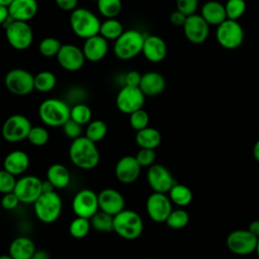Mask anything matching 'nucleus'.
I'll list each match as a JSON object with an SVG mask.
<instances>
[{"instance_id": "nucleus-7", "label": "nucleus", "mask_w": 259, "mask_h": 259, "mask_svg": "<svg viewBox=\"0 0 259 259\" xmlns=\"http://www.w3.org/2000/svg\"><path fill=\"white\" fill-rule=\"evenodd\" d=\"M215 38L227 50L238 49L244 40V29L238 20L227 18L217 26Z\"/></svg>"}, {"instance_id": "nucleus-33", "label": "nucleus", "mask_w": 259, "mask_h": 259, "mask_svg": "<svg viewBox=\"0 0 259 259\" xmlns=\"http://www.w3.org/2000/svg\"><path fill=\"white\" fill-rule=\"evenodd\" d=\"M57 84V78L51 71H40L34 76V89L39 92H50Z\"/></svg>"}, {"instance_id": "nucleus-19", "label": "nucleus", "mask_w": 259, "mask_h": 259, "mask_svg": "<svg viewBox=\"0 0 259 259\" xmlns=\"http://www.w3.org/2000/svg\"><path fill=\"white\" fill-rule=\"evenodd\" d=\"M141 165L138 163L136 157L134 156H123L121 157L114 168V174L117 180L123 184L134 183L140 176Z\"/></svg>"}, {"instance_id": "nucleus-27", "label": "nucleus", "mask_w": 259, "mask_h": 259, "mask_svg": "<svg viewBox=\"0 0 259 259\" xmlns=\"http://www.w3.org/2000/svg\"><path fill=\"white\" fill-rule=\"evenodd\" d=\"M203 19L209 25L218 26L227 19L225 5L215 0L206 1L201 7V14Z\"/></svg>"}, {"instance_id": "nucleus-49", "label": "nucleus", "mask_w": 259, "mask_h": 259, "mask_svg": "<svg viewBox=\"0 0 259 259\" xmlns=\"http://www.w3.org/2000/svg\"><path fill=\"white\" fill-rule=\"evenodd\" d=\"M186 18H187V16L184 13H182L181 11L177 10V9L175 11H173L169 16L170 22L174 26H180V27H182L184 25V23L186 21Z\"/></svg>"}, {"instance_id": "nucleus-32", "label": "nucleus", "mask_w": 259, "mask_h": 259, "mask_svg": "<svg viewBox=\"0 0 259 259\" xmlns=\"http://www.w3.org/2000/svg\"><path fill=\"white\" fill-rule=\"evenodd\" d=\"M91 227L101 233L113 232V215L108 214L102 210L97 211L90 220Z\"/></svg>"}, {"instance_id": "nucleus-31", "label": "nucleus", "mask_w": 259, "mask_h": 259, "mask_svg": "<svg viewBox=\"0 0 259 259\" xmlns=\"http://www.w3.org/2000/svg\"><path fill=\"white\" fill-rule=\"evenodd\" d=\"M168 193L170 200L178 206L188 205L192 200V192L184 184L175 183Z\"/></svg>"}, {"instance_id": "nucleus-58", "label": "nucleus", "mask_w": 259, "mask_h": 259, "mask_svg": "<svg viewBox=\"0 0 259 259\" xmlns=\"http://www.w3.org/2000/svg\"><path fill=\"white\" fill-rule=\"evenodd\" d=\"M255 252L257 253V256L259 258V238H258V241H257V245H256V248H255Z\"/></svg>"}, {"instance_id": "nucleus-43", "label": "nucleus", "mask_w": 259, "mask_h": 259, "mask_svg": "<svg viewBox=\"0 0 259 259\" xmlns=\"http://www.w3.org/2000/svg\"><path fill=\"white\" fill-rule=\"evenodd\" d=\"M16 184L15 176L5 169L0 170V193L5 194L12 192Z\"/></svg>"}, {"instance_id": "nucleus-11", "label": "nucleus", "mask_w": 259, "mask_h": 259, "mask_svg": "<svg viewBox=\"0 0 259 259\" xmlns=\"http://www.w3.org/2000/svg\"><path fill=\"white\" fill-rule=\"evenodd\" d=\"M145 94L139 87L124 85L117 93L115 104L117 109L125 114L143 108L145 103Z\"/></svg>"}, {"instance_id": "nucleus-14", "label": "nucleus", "mask_w": 259, "mask_h": 259, "mask_svg": "<svg viewBox=\"0 0 259 259\" xmlns=\"http://www.w3.org/2000/svg\"><path fill=\"white\" fill-rule=\"evenodd\" d=\"M258 238L248 229L235 230L227 237V247L237 255H248L255 251Z\"/></svg>"}, {"instance_id": "nucleus-17", "label": "nucleus", "mask_w": 259, "mask_h": 259, "mask_svg": "<svg viewBox=\"0 0 259 259\" xmlns=\"http://www.w3.org/2000/svg\"><path fill=\"white\" fill-rule=\"evenodd\" d=\"M182 28L187 40L193 45L204 42L209 33V24L200 14L196 13L187 16Z\"/></svg>"}, {"instance_id": "nucleus-38", "label": "nucleus", "mask_w": 259, "mask_h": 259, "mask_svg": "<svg viewBox=\"0 0 259 259\" xmlns=\"http://www.w3.org/2000/svg\"><path fill=\"white\" fill-rule=\"evenodd\" d=\"M61 47H62V44L58 38L49 36L40 40L38 45V51L41 56L46 58H51L58 55Z\"/></svg>"}, {"instance_id": "nucleus-1", "label": "nucleus", "mask_w": 259, "mask_h": 259, "mask_svg": "<svg viewBox=\"0 0 259 259\" xmlns=\"http://www.w3.org/2000/svg\"><path fill=\"white\" fill-rule=\"evenodd\" d=\"M71 162L83 170L94 169L100 160L99 151L94 142L85 136L74 139L69 148Z\"/></svg>"}, {"instance_id": "nucleus-9", "label": "nucleus", "mask_w": 259, "mask_h": 259, "mask_svg": "<svg viewBox=\"0 0 259 259\" xmlns=\"http://www.w3.org/2000/svg\"><path fill=\"white\" fill-rule=\"evenodd\" d=\"M4 84L12 94L24 96L34 90V76L27 70L15 68L6 73Z\"/></svg>"}, {"instance_id": "nucleus-18", "label": "nucleus", "mask_w": 259, "mask_h": 259, "mask_svg": "<svg viewBox=\"0 0 259 259\" xmlns=\"http://www.w3.org/2000/svg\"><path fill=\"white\" fill-rule=\"evenodd\" d=\"M56 58L59 65L64 70L70 72L80 70L84 66L86 60L82 49L71 44L62 45Z\"/></svg>"}, {"instance_id": "nucleus-56", "label": "nucleus", "mask_w": 259, "mask_h": 259, "mask_svg": "<svg viewBox=\"0 0 259 259\" xmlns=\"http://www.w3.org/2000/svg\"><path fill=\"white\" fill-rule=\"evenodd\" d=\"M13 0H0V4L4 5V6H9V4L12 2Z\"/></svg>"}, {"instance_id": "nucleus-34", "label": "nucleus", "mask_w": 259, "mask_h": 259, "mask_svg": "<svg viewBox=\"0 0 259 259\" xmlns=\"http://www.w3.org/2000/svg\"><path fill=\"white\" fill-rule=\"evenodd\" d=\"M107 134V125L101 119H94L90 121L86 127L85 137L90 141L97 143L101 141Z\"/></svg>"}, {"instance_id": "nucleus-26", "label": "nucleus", "mask_w": 259, "mask_h": 259, "mask_svg": "<svg viewBox=\"0 0 259 259\" xmlns=\"http://www.w3.org/2000/svg\"><path fill=\"white\" fill-rule=\"evenodd\" d=\"M35 250V245L30 238L17 237L10 243L8 254L13 259H31Z\"/></svg>"}, {"instance_id": "nucleus-41", "label": "nucleus", "mask_w": 259, "mask_h": 259, "mask_svg": "<svg viewBox=\"0 0 259 259\" xmlns=\"http://www.w3.org/2000/svg\"><path fill=\"white\" fill-rule=\"evenodd\" d=\"M49 138V133L44 126H31L26 139L31 145L41 147L48 143Z\"/></svg>"}, {"instance_id": "nucleus-42", "label": "nucleus", "mask_w": 259, "mask_h": 259, "mask_svg": "<svg viewBox=\"0 0 259 259\" xmlns=\"http://www.w3.org/2000/svg\"><path fill=\"white\" fill-rule=\"evenodd\" d=\"M149 114L143 108L138 109L130 114V125L137 132L149 126Z\"/></svg>"}, {"instance_id": "nucleus-8", "label": "nucleus", "mask_w": 259, "mask_h": 259, "mask_svg": "<svg viewBox=\"0 0 259 259\" xmlns=\"http://www.w3.org/2000/svg\"><path fill=\"white\" fill-rule=\"evenodd\" d=\"M5 36L8 44L17 51L28 49L33 39V33L30 25L26 21L12 19L5 26Z\"/></svg>"}, {"instance_id": "nucleus-20", "label": "nucleus", "mask_w": 259, "mask_h": 259, "mask_svg": "<svg viewBox=\"0 0 259 259\" xmlns=\"http://www.w3.org/2000/svg\"><path fill=\"white\" fill-rule=\"evenodd\" d=\"M98 204L100 210L115 215L124 209L125 201L122 194L113 188H105L98 193Z\"/></svg>"}, {"instance_id": "nucleus-10", "label": "nucleus", "mask_w": 259, "mask_h": 259, "mask_svg": "<svg viewBox=\"0 0 259 259\" xmlns=\"http://www.w3.org/2000/svg\"><path fill=\"white\" fill-rule=\"evenodd\" d=\"M31 126L30 120L25 115L12 114L4 121L1 134L5 141L17 143L27 138Z\"/></svg>"}, {"instance_id": "nucleus-50", "label": "nucleus", "mask_w": 259, "mask_h": 259, "mask_svg": "<svg viewBox=\"0 0 259 259\" xmlns=\"http://www.w3.org/2000/svg\"><path fill=\"white\" fill-rule=\"evenodd\" d=\"M57 6L64 11H73L77 8L78 0H55Z\"/></svg>"}, {"instance_id": "nucleus-25", "label": "nucleus", "mask_w": 259, "mask_h": 259, "mask_svg": "<svg viewBox=\"0 0 259 259\" xmlns=\"http://www.w3.org/2000/svg\"><path fill=\"white\" fill-rule=\"evenodd\" d=\"M29 166L28 155L20 150H15L8 153L3 161V169L13 174L14 176L24 173Z\"/></svg>"}, {"instance_id": "nucleus-59", "label": "nucleus", "mask_w": 259, "mask_h": 259, "mask_svg": "<svg viewBox=\"0 0 259 259\" xmlns=\"http://www.w3.org/2000/svg\"><path fill=\"white\" fill-rule=\"evenodd\" d=\"M146 259H156V258H146Z\"/></svg>"}, {"instance_id": "nucleus-46", "label": "nucleus", "mask_w": 259, "mask_h": 259, "mask_svg": "<svg viewBox=\"0 0 259 259\" xmlns=\"http://www.w3.org/2000/svg\"><path fill=\"white\" fill-rule=\"evenodd\" d=\"M176 8L186 16L192 15L198 8V0H176Z\"/></svg>"}, {"instance_id": "nucleus-30", "label": "nucleus", "mask_w": 259, "mask_h": 259, "mask_svg": "<svg viewBox=\"0 0 259 259\" xmlns=\"http://www.w3.org/2000/svg\"><path fill=\"white\" fill-rule=\"evenodd\" d=\"M123 26L116 18H106L100 24L99 34L107 40H115L123 32Z\"/></svg>"}, {"instance_id": "nucleus-3", "label": "nucleus", "mask_w": 259, "mask_h": 259, "mask_svg": "<svg viewBox=\"0 0 259 259\" xmlns=\"http://www.w3.org/2000/svg\"><path fill=\"white\" fill-rule=\"evenodd\" d=\"M146 34L137 29L124 30L119 37L114 40L113 53L115 57L122 61H128L142 53Z\"/></svg>"}, {"instance_id": "nucleus-47", "label": "nucleus", "mask_w": 259, "mask_h": 259, "mask_svg": "<svg viewBox=\"0 0 259 259\" xmlns=\"http://www.w3.org/2000/svg\"><path fill=\"white\" fill-rule=\"evenodd\" d=\"M19 202H20V200L18 199L17 195L13 191L3 194L2 198H1V206L7 210L15 209L18 206Z\"/></svg>"}, {"instance_id": "nucleus-52", "label": "nucleus", "mask_w": 259, "mask_h": 259, "mask_svg": "<svg viewBox=\"0 0 259 259\" xmlns=\"http://www.w3.org/2000/svg\"><path fill=\"white\" fill-rule=\"evenodd\" d=\"M248 230L254 235L256 236L257 238H259V220H256V221H253L250 223L249 227H248Z\"/></svg>"}, {"instance_id": "nucleus-4", "label": "nucleus", "mask_w": 259, "mask_h": 259, "mask_svg": "<svg viewBox=\"0 0 259 259\" xmlns=\"http://www.w3.org/2000/svg\"><path fill=\"white\" fill-rule=\"evenodd\" d=\"M99 18L89 9L80 7L76 8L71 12L70 15V25L73 32L81 37L88 38L93 35L99 34L100 29Z\"/></svg>"}, {"instance_id": "nucleus-16", "label": "nucleus", "mask_w": 259, "mask_h": 259, "mask_svg": "<svg viewBox=\"0 0 259 259\" xmlns=\"http://www.w3.org/2000/svg\"><path fill=\"white\" fill-rule=\"evenodd\" d=\"M148 215L156 223L166 222L172 211V201L166 193L153 192L146 201Z\"/></svg>"}, {"instance_id": "nucleus-22", "label": "nucleus", "mask_w": 259, "mask_h": 259, "mask_svg": "<svg viewBox=\"0 0 259 259\" xmlns=\"http://www.w3.org/2000/svg\"><path fill=\"white\" fill-rule=\"evenodd\" d=\"M82 51L87 61L99 62L108 52V40L100 34L93 35L85 39Z\"/></svg>"}, {"instance_id": "nucleus-40", "label": "nucleus", "mask_w": 259, "mask_h": 259, "mask_svg": "<svg viewBox=\"0 0 259 259\" xmlns=\"http://www.w3.org/2000/svg\"><path fill=\"white\" fill-rule=\"evenodd\" d=\"M246 8L247 4L245 0H227L225 4L227 18L238 20L244 15Z\"/></svg>"}, {"instance_id": "nucleus-45", "label": "nucleus", "mask_w": 259, "mask_h": 259, "mask_svg": "<svg viewBox=\"0 0 259 259\" xmlns=\"http://www.w3.org/2000/svg\"><path fill=\"white\" fill-rule=\"evenodd\" d=\"M63 131H64V134H65L66 137L74 140V139H77V138L81 137L82 125L70 118L63 125Z\"/></svg>"}, {"instance_id": "nucleus-39", "label": "nucleus", "mask_w": 259, "mask_h": 259, "mask_svg": "<svg viewBox=\"0 0 259 259\" xmlns=\"http://www.w3.org/2000/svg\"><path fill=\"white\" fill-rule=\"evenodd\" d=\"M189 222V215L186 210L178 208V209H172L169 217L166 220V224L171 229H182L184 228Z\"/></svg>"}, {"instance_id": "nucleus-28", "label": "nucleus", "mask_w": 259, "mask_h": 259, "mask_svg": "<svg viewBox=\"0 0 259 259\" xmlns=\"http://www.w3.org/2000/svg\"><path fill=\"white\" fill-rule=\"evenodd\" d=\"M47 180L54 186V188L63 189L70 183V172L63 164H52L47 170Z\"/></svg>"}, {"instance_id": "nucleus-53", "label": "nucleus", "mask_w": 259, "mask_h": 259, "mask_svg": "<svg viewBox=\"0 0 259 259\" xmlns=\"http://www.w3.org/2000/svg\"><path fill=\"white\" fill-rule=\"evenodd\" d=\"M31 259H51L50 255L45 250H35Z\"/></svg>"}, {"instance_id": "nucleus-29", "label": "nucleus", "mask_w": 259, "mask_h": 259, "mask_svg": "<svg viewBox=\"0 0 259 259\" xmlns=\"http://www.w3.org/2000/svg\"><path fill=\"white\" fill-rule=\"evenodd\" d=\"M136 143L140 148L143 149H156L161 144V134L154 127L147 126L136 134Z\"/></svg>"}, {"instance_id": "nucleus-51", "label": "nucleus", "mask_w": 259, "mask_h": 259, "mask_svg": "<svg viewBox=\"0 0 259 259\" xmlns=\"http://www.w3.org/2000/svg\"><path fill=\"white\" fill-rule=\"evenodd\" d=\"M10 18L8 6H4L0 4V25H4L5 22Z\"/></svg>"}, {"instance_id": "nucleus-12", "label": "nucleus", "mask_w": 259, "mask_h": 259, "mask_svg": "<svg viewBox=\"0 0 259 259\" xmlns=\"http://www.w3.org/2000/svg\"><path fill=\"white\" fill-rule=\"evenodd\" d=\"M98 208V194L91 189H81L73 197L72 209L76 217L91 219Z\"/></svg>"}, {"instance_id": "nucleus-57", "label": "nucleus", "mask_w": 259, "mask_h": 259, "mask_svg": "<svg viewBox=\"0 0 259 259\" xmlns=\"http://www.w3.org/2000/svg\"><path fill=\"white\" fill-rule=\"evenodd\" d=\"M0 259H13L9 254H4V255H0Z\"/></svg>"}, {"instance_id": "nucleus-24", "label": "nucleus", "mask_w": 259, "mask_h": 259, "mask_svg": "<svg viewBox=\"0 0 259 259\" xmlns=\"http://www.w3.org/2000/svg\"><path fill=\"white\" fill-rule=\"evenodd\" d=\"M166 87L164 76L156 71H149L142 75L139 88L145 96H157L161 94Z\"/></svg>"}, {"instance_id": "nucleus-35", "label": "nucleus", "mask_w": 259, "mask_h": 259, "mask_svg": "<svg viewBox=\"0 0 259 259\" xmlns=\"http://www.w3.org/2000/svg\"><path fill=\"white\" fill-rule=\"evenodd\" d=\"M91 223L87 218L76 217L69 226V233L75 239H82L86 237L90 231Z\"/></svg>"}, {"instance_id": "nucleus-2", "label": "nucleus", "mask_w": 259, "mask_h": 259, "mask_svg": "<svg viewBox=\"0 0 259 259\" xmlns=\"http://www.w3.org/2000/svg\"><path fill=\"white\" fill-rule=\"evenodd\" d=\"M71 107L67 102L58 98L45 99L38 106L40 120L49 126H63L70 119Z\"/></svg>"}, {"instance_id": "nucleus-54", "label": "nucleus", "mask_w": 259, "mask_h": 259, "mask_svg": "<svg viewBox=\"0 0 259 259\" xmlns=\"http://www.w3.org/2000/svg\"><path fill=\"white\" fill-rule=\"evenodd\" d=\"M253 156L257 162H259V139L256 141L253 147Z\"/></svg>"}, {"instance_id": "nucleus-44", "label": "nucleus", "mask_w": 259, "mask_h": 259, "mask_svg": "<svg viewBox=\"0 0 259 259\" xmlns=\"http://www.w3.org/2000/svg\"><path fill=\"white\" fill-rule=\"evenodd\" d=\"M138 163L141 165V167H150L154 164L156 159V153L154 149H143L137 153L135 156Z\"/></svg>"}, {"instance_id": "nucleus-5", "label": "nucleus", "mask_w": 259, "mask_h": 259, "mask_svg": "<svg viewBox=\"0 0 259 259\" xmlns=\"http://www.w3.org/2000/svg\"><path fill=\"white\" fill-rule=\"evenodd\" d=\"M143 230L144 223L141 215L132 209H123L113 217V232L124 240L138 239Z\"/></svg>"}, {"instance_id": "nucleus-48", "label": "nucleus", "mask_w": 259, "mask_h": 259, "mask_svg": "<svg viewBox=\"0 0 259 259\" xmlns=\"http://www.w3.org/2000/svg\"><path fill=\"white\" fill-rule=\"evenodd\" d=\"M141 78H142V74H140L138 71L132 70V71L127 72L125 75V78H124L125 85L133 86V87H139Z\"/></svg>"}, {"instance_id": "nucleus-15", "label": "nucleus", "mask_w": 259, "mask_h": 259, "mask_svg": "<svg viewBox=\"0 0 259 259\" xmlns=\"http://www.w3.org/2000/svg\"><path fill=\"white\" fill-rule=\"evenodd\" d=\"M147 180L154 192L167 193L176 183L171 172L161 164H153L147 172Z\"/></svg>"}, {"instance_id": "nucleus-6", "label": "nucleus", "mask_w": 259, "mask_h": 259, "mask_svg": "<svg viewBox=\"0 0 259 259\" xmlns=\"http://www.w3.org/2000/svg\"><path fill=\"white\" fill-rule=\"evenodd\" d=\"M33 209L41 223H55L62 212V199L55 190L42 192L34 201Z\"/></svg>"}, {"instance_id": "nucleus-13", "label": "nucleus", "mask_w": 259, "mask_h": 259, "mask_svg": "<svg viewBox=\"0 0 259 259\" xmlns=\"http://www.w3.org/2000/svg\"><path fill=\"white\" fill-rule=\"evenodd\" d=\"M13 192L22 203H34L42 193V181L34 175H25L16 180Z\"/></svg>"}, {"instance_id": "nucleus-23", "label": "nucleus", "mask_w": 259, "mask_h": 259, "mask_svg": "<svg viewBox=\"0 0 259 259\" xmlns=\"http://www.w3.org/2000/svg\"><path fill=\"white\" fill-rule=\"evenodd\" d=\"M8 10L12 19L27 22L36 15L38 5L36 0H13Z\"/></svg>"}, {"instance_id": "nucleus-37", "label": "nucleus", "mask_w": 259, "mask_h": 259, "mask_svg": "<svg viewBox=\"0 0 259 259\" xmlns=\"http://www.w3.org/2000/svg\"><path fill=\"white\" fill-rule=\"evenodd\" d=\"M92 111L88 105L85 103H77L71 107L70 118L76 121L77 123L84 125L88 124L91 121Z\"/></svg>"}, {"instance_id": "nucleus-36", "label": "nucleus", "mask_w": 259, "mask_h": 259, "mask_svg": "<svg viewBox=\"0 0 259 259\" xmlns=\"http://www.w3.org/2000/svg\"><path fill=\"white\" fill-rule=\"evenodd\" d=\"M99 13L105 18H115L121 11V0H96Z\"/></svg>"}, {"instance_id": "nucleus-21", "label": "nucleus", "mask_w": 259, "mask_h": 259, "mask_svg": "<svg viewBox=\"0 0 259 259\" xmlns=\"http://www.w3.org/2000/svg\"><path fill=\"white\" fill-rule=\"evenodd\" d=\"M142 53L149 62L159 63L167 56V45L165 40L158 35H146Z\"/></svg>"}, {"instance_id": "nucleus-55", "label": "nucleus", "mask_w": 259, "mask_h": 259, "mask_svg": "<svg viewBox=\"0 0 259 259\" xmlns=\"http://www.w3.org/2000/svg\"><path fill=\"white\" fill-rule=\"evenodd\" d=\"M54 190V186L47 180V181H42V192H48V191H53Z\"/></svg>"}]
</instances>
